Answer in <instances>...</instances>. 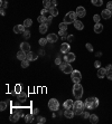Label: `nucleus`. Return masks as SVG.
<instances>
[{
    "label": "nucleus",
    "mask_w": 112,
    "mask_h": 124,
    "mask_svg": "<svg viewBox=\"0 0 112 124\" xmlns=\"http://www.w3.org/2000/svg\"><path fill=\"white\" fill-rule=\"evenodd\" d=\"M20 115H19L18 113H16V112H12V113L9 115V121L10 122H12V123H16V122H18L19 119H20Z\"/></svg>",
    "instance_id": "obj_10"
},
{
    "label": "nucleus",
    "mask_w": 112,
    "mask_h": 124,
    "mask_svg": "<svg viewBox=\"0 0 112 124\" xmlns=\"http://www.w3.org/2000/svg\"><path fill=\"white\" fill-rule=\"evenodd\" d=\"M7 106H8V104H7V102H2L0 103V111H5V109H7Z\"/></svg>",
    "instance_id": "obj_37"
},
{
    "label": "nucleus",
    "mask_w": 112,
    "mask_h": 124,
    "mask_svg": "<svg viewBox=\"0 0 112 124\" xmlns=\"http://www.w3.org/2000/svg\"><path fill=\"white\" fill-rule=\"evenodd\" d=\"M76 59V56H75L74 53H67V54L64 55V62H66V63H73Z\"/></svg>",
    "instance_id": "obj_7"
},
{
    "label": "nucleus",
    "mask_w": 112,
    "mask_h": 124,
    "mask_svg": "<svg viewBox=\"0 0 112 124\" xmlns=\"http://www.w3.org/2000/svg\"><path fill=\"white\" fill-rule=\"evenodd\" d=\"M74 27H75V29H77V30H83V28H84V25H83V22L82 21H80V20H75L74 21Z\"/></svg>",
    "instance_id": "obj_22"
},
{
    "label": "nucleus",
    "mask_w": 112,
    "mask_h": 124,
    "mask_svg": "<svg viewBox=\"0 0 112 124\" xmlns=\"http://www.w3.org/2000/svg\"><path fill=\"white\" fill-rule=\"evenodd\" d=\"M64 115H65L66 119H73L75 113H74V111H73V109H67L64 111Z\"/></svg>",
    "instance_id": "obj_14"
},
{
    "label": "nucleus",
    "mask_w": 112,
    "mask_h": 124,
    "mask_svg": "<svg viewBox=\"0 0 112 124\" xmlns=\"http://www.w3.org/2000/svg\"><path fill=\"white\" fill-rule=\"evenodd\" d=\"M84 106L87 109H97V106H99V99H97V97H89V99H86L85 102H84Z\"/></svg>",
    "instance_id": "obj_1"
},
{
    "label": "nucleus",
    "mask_w": 112,
    "mask_h": 124,
    "mask_svg": "<svg viewBox=\"0 0 112 124\" xmlns=\"http://www.w3.org/2000/svg\"><path fill=\"white\" fill-rule=\"evenodd\" d=\"M91 2L93 6H97V7H101L103 5V0H91Z\"/></svg>",
    "instance_id": "obj_30"
},
{
    "label": "nucleus",
    "mask_w": 112,
    "mask_h": 124,
    "mask_svg": "<svg viewBox=\"0 0 112 124\" xmlns=\"http://www.w3.org/2000/svg\"><path fill=\"white\" fill-rule=\"evenodd\" d=\"M101 17H102L103 19H110L112 17L111 10H109V9H104V10H102V12H101Z\"/></svg>",
    "instance_id": "obj_11"
},
{
    "label": "nucleus",
    "mask_w": 112,
    "mask_h": 124,
    "mask_svg": "<svg viewBox=\"0 0 112 124\" xmlns=\"http://www.w3.org/2000/svg\"><path fill=\"white\" fill-rule=\"evenodd\" d=\"M67 40H68V41H72V40H73V35H68V37H67Z\"/></svg>",
    "instance_id": "obj_56"
},
{
    "label": "nucleus",
    "mask_w": 112,
    "mask_h": 124,
    "mask_svg": "<svg viewBox=\"0 0 112 124\" xmlns=\"http://www.w3.org/2000/svg\"><path fill=\"white\" fill-rule=\"evenodd\" d=\"M105 70H107V73L108 72H111L112 70V65H108L107 67H105Z\"/></svg>",
    "instance_id": "obj_51"
},
{
    "label": "nucleus",
    "mask_w": 112,
    "mask_h": 124,
    "mask_svg": "<svg viewBox=\"0 0 112 124\" xmlns=\"http://www.w3.org/2000/svg\"><path fill=\"white\" fill-rule=\"evenodd\" d=\"M46 18H47L46 16H43V15H41V16H39V17H38V18H37V21L39 22V24H43V22H45V20H46Z\"/></svg>",
    "instance_id": "obj_38"
},
{
    "label": "nucleus",
    "mask_w": 112,
    "mask_h": 124,
    "mask_svg": "<svg viewBox=\"0 0 112 124\" xmlns=\"http://www.w3.org/2000/svg\"><path fill=\"white\" fill-rule=\"evenodd\" d=\"M5 1H7V0H5Z\"/></svg>",
    "instance_id": "obj_58"
},
{
    "label": "nucleus",
    "mask_w": 112,
    "mask_h": 124,
    "mask_svg": "<svg viewBox=\"0 0 112 124\" xmlns=\"http://www.w3.org/2000/svg\"><path fill=\"white\" fill-rule=\"evenodd\" d=\"M25 28H26V27L24 25H16L15 27H14V33L15 34H22L26 30Z\"/></svg>",
    "instance_id": "obj_12"
},
{
    "label": "nucleus",
    "mask_w": 112,
    "mask_h": 124,
    "mask_svg": "<svg viewBox=\"0 0 112 124\" xmlns=\"http://www.w3.org/2000/svg\"><path fill=\"white\" fill-rule=\"evenodd\" d=\"M38 58V54L36 53H33V51L30 50L27 53V59L29 60V62H33V60H36Z\"/></svg>",
    "instance_id": "obj_13"
},
{
    "label": "nucleus",
    "mask_w": 112,
    "mask_h": 124,
    "mask_svg": "<svg viewBox=\"0 0 112 124\" xmlns=\"http://www.w3.org/2000/svg\"><path fill=\"white\" fill-rule=\"evenodd\" d=\"M48 107L51 111L56 112V111H58V109H60V102L56 99H51L48 102Z\"/></svg>",
    "instance_id": "obj_5"
},
{
    "label": "nucleus",
    "mask_w": 112,
    "mask_h": 124,
    "mask_svg": "<svg viewBox=\"0 0 112 124\" xmlns=\"http://www.w3.org/2000/svg\"><path fill=\"white\" fill-rule=\"evenodd\" d=\"M97 77L99 78H104L107 76V70H105V67H100V68H97Z\"/></svg>",
    "instance_id": "obj_16"
},
{
    "label": "nucleus",
    "mask_w": 112,
    "mask_h": 124,
    "mask_svg": "<svg viewBox=\"0 0 112 124\" xmlns=\"http://www.w3.org/2000/svg\"><path fill=\"white\" fill-rule=\"evenodd\" d=\"M107 78H108L109 80H112V70H111V72H108V73H107Z\"/></svg>",
    "instance_id": "obj_49"
},
{
    "label": "nucleus",
    "mask_w": 112,
    "mask_h": 124,
    "mask_svg": "<svg viewBox=\"0 0 112 124\" xmlns=\"http://www.w3.org/2000/svg\"><path fill=\"white\" fill-rule=\"evenodd\" d=\"M73 106H74V101H72V99H66V101L63 103V107L65 109H73Z\"/></svg>",
    "instance_id": "obj_17"
},
{
    "label": "nucleus",
    "mask_w": 112,
    "mask_h": 124,
    "mask_svg": "<svg viewBox=\"0 0 112 124\" xmlns=\"http://www.w3.org/2000/svg\"><path fill=\"white\" fill-rule=\"evenodd\" d=\"M20 50L25 51V53L30 51V45L28 44V43H21V44H20Z\"/></svg>",
    "instance_id": "obj_20"
},
{
    "label": "nucleus",
    "mask_w": 112,
    "mask_h": 124,
    "mask_svg": "<svg viewBox=\"0 0 112 124\" xmlns=\"http://www.w3.org/2000/svg\"><path fill=\"white\" fill-rule=\"evenodd\" d=\"M55 64L56 65H58V66L62 64V59H61V57H57V58L55 59Z\"/></svg>",
    "instance_id": "obj_48"
},
{
    "label": "nucleus",
    "mask_w": 112,
    "mask_h": 124,
    "mask_svg": "<svg viewBox=\"0 0 112 124\" xmlns=\"http://www.w3.org/2000/svg\"><path fill=\"white\" fill-rule=\"evenodd\" d=\"M25 117V121H26L27 123H31L34 121V114L31 113V114H27L26 116H24Z\"/></svg>",
    "instance_id": "obj_27"
},
{
    "label": "nucleus",
    "mask_w": 112,
    "mask_h": 124,
    "mask_svg": "<svg viewBox=\"0 0 112 124\" xmlns=\"http://www.w3.org/2000/svg\"><path fill=\"white\" fill-rule=\"evenodd\" d=\"M56 5H57V1L56 0H52V7H56Z\"/></svg>",
    "instance_id": "obj_54"
},
{
    "label": "nucleus",
    "mask_w": 112,
    "mask_h": 124,
    "mask_svg": "<svg viewBox=\"0 0 112 124\" xmlns=\"http://www.w3.org/2000/svg\"><path fill=\"white\" fill-rule=\"evenodd\" d=\"M107 9L112 11V1H109L108 4H107Z\"/></svg>",
    "instance_id": "obj_50"
},
{
    "label": "nucleus",
    "mask_w": 112,
    "mask_h": 124,
    "mask_svg": "<svg viewBox=\"0 0 112 124\" xmlns=\"http://www.w3.org/2000/svg\"><path fill=\"white\" fill-rule=\"evenodd\" d=\"M47 14H49V11H48V9H41V15H43V16H46Z\"/></svg>",
    "instance_id": "obj_44"
},
{
    "label": "nucleus",
    "mask_w": 112,
    "mask_h": 124,
    "mask_svg": "<svg viewBox=\"0 0 112 124\" xmlns=\"http://www.w3.org/2000/svg\"><path fill=\"white\" fill-rule=\"evenodd\" d=\"M19 99H27V94H25L24 92H20V93H19Z\"/></svg>",
    "instance_id": "obj_43"
},
{
    "label": "nucleus",
    "mask_w": 112,
    "mask_h": 124,
    "mask_svg": "<svg viewBox=\"0 0 112 124\" xmlns=\"http://www.w3.org/2000/svg\"><path fill=\"white\" fill-rule=\"evenodd\" d=\"M103 31V25L101 22H97L94 25V33L95 34H101Z\"/></svg>",
    "instance_id": "obj_18"
},
{
    "label": "nucleus",
    "mask_w": 112,
    "mask_h": 124,
    "mask_svg": "<svg viewBox=\"0 0 112 124\" xmlns=\"http://www.w3.org/2000/svg\"><path fill=\"white\" fill-rule=\"evenodd\" d=\"M38 55H41V56H44V55H45V51L43 50V49H41V50L38 51Z\"/></svg>",
    "instance_id": "obj_55"
},
{
    "label": "nucleus",
    "mask_w": 112,
    "mask_h": 124,
    "mask_svg": "<svg viewBox=\"0 0 112 124\" xmlns=\"http://www.w3.org/2000/svg\"><path fill=\"white\" fill-rule=\"evenodd\" d=\"M73 95H74L75 99H80L83 96V86L80 83H74V86H73Z\"/></svg>",
    "instance_id": "obj_2"
},
{
    "label": "nucleus",
    "mask_w": 112,
    "mask_h": 124,
    "mask_svg": "<svg viewBox=\"0 0 112 124\" xmlns=\"http://www.w3.org/2000/svg\"><path fill=\"white\" fill-rule=\"evenodd\" d=\"M90 122L92 124H97L99 122V117L97 116V114H91L90 115Z\"/></svg>",
    "instance_id": "obj_25"
},
{
    "label": "nucleus",
    "mask_w": 112,
    "mask_h": 124,
    "mask_svg": "<svg viewBox=\"0 0 112 124\" xmlns=\"http://www.w3.org/2000/svg\"><path fill=\"white\" fill-rule=\"evenodd\" d=\"M101 18H102V17H100L99 15H94L93 16V20H94V22H95V24H97V22H100Z\"/></svg>",
    "instance_id": "obj_41"
},
{
    "label": "nucleus",
    "mask_w": 112,
    "mask_h": 124,
    "mask_svg": "<svg viewBox=\"0 0 112 124\" xmlns=\"http://www.w3.org/2000/svg\"><path fill=\"white\" fill-rule=\"evenodd\" d=\"M47 29H48V25H46V24H41L39 25V33L41 34H45L46 31H47Z\"/></svg>",
    "instance_id": "obj_23"
},
{
    "label": "nucleus",
    "mask_w": 112,
    "mask_h": 124,
    "mask_svg": "<svg viewBox=\"0 0 112 124\" xmlns=\"http://www.w3.org/2000/svg\"><path fill=\"white\" fill-rule=\"evenodd\" d=\"M38 43H39V45H41V46H45V45L48 43V40H47V38H41Z\"/></svg>",
    "instance_id": "obj_35"
},
{
    "label": "nucleus",
    "mask_w": 112,
    "mask_h": 124,
    "mask_svg": "<svg viewBox=\"0 0 112 124\" xmlns=\"http://www.w3.org/2000/svg\"><path fill=\"white\" fill-rule=\"evenodd\" d=\"M76 15H77L78 18H83V17H85L86 15V10H85V8L82 7V6H78L77 8H76Z\"/></svg>",
    "instance_id": "obj_8"
},
{
    "label": "nucleus",
    "mask_w": 112,
    "mask_h": 124,
    "mask_svg": "<svg viewBox=\"0 0 112 124\" xmlns=\"http://www.w3.org/2000/svg\"><path fill=\"white\" fill-rule=\"evenodd\" d=\"M17 58H18L20 62L27 59V53H25V51H22V50H19L18 53H17Z\"/></svg>",
    "instance_id": "obj_19"
},
{
    "label": "nucleus",
    "mask_w": 112,
    "mask_h": 124,
    "mask_svg": "<svg viewBox=\"0 0 112 124\" xmlns=\"http://www.w3.org/2000/svg\"><path fill=\"white\" fill-rule=\"evenodd\" d=\"M22 25L25 26L26 28H28V27H31V25H33V20L30 18H27V19H25V21H24V24Z\"/></svg>",
    "instance_id": "obj_28"
},
{
    "label": "nucleus",
    "mask_w": 112,
    "mask_h": 124,
    "mask_svg": "<svg viewBox=\"0 0 112 124\" xmlns=\"http://www.w3.org/2000/svg\"><path fill=\"white\" fill-rule=\"evenodd\" d=\"M73 109H85V106H84V103H83L81 99H76L74 102Z\"/></svg>",
    "instance_id": "obj_21"
},
{
    "label": "nucleus",
    "mask_w": 112,
    "mask_h": 124,
    "mask_svg": "<svg viewBox=\"0 0 112 124\" xmlns=\"http://www.w3.org/2000/svg\"><path fill=\"white\" fill-rule=\"evenodd\" d=\"M20 88H21V86H20V85H16V87H15V92L17 93V94H19V93L21 92V89H20Z\"/></svg>",
    "instance_id": "obj_46"
},
{
    "label": "nucleus",
    "mask_w": 112,
    "mask_h": 124,
    "mask_svg": "<svg viewBox=\"0 0 112 124\" xmlns=\"http://www.w3.org/2000/svg\"><path fill=\"white\" fill-rule=\"evenodd\" d=\"M94 67H95V68H100L101 67V62L100 60H95V62H94Z\"/></svg>",
    "instance_id": "obj_45"
},
{
    "label": "nucleus",
    "mask_w": 112,
    "mask_h": 124,
    "mask_svg": "<svg viewBox=\"0 0 112 124\" xmlns=\"http://www.w3.org/2000/svg\"><path fill=\"white\" fill-rule=\"evenodd\" d=\"M37 123H39V124L46 123V119L44 116H37Z\"/></svg>",
    "instance_id": "obj_34"
},
{
    "label": "nucleus",
    "mask_w": 112,
    "mask_h": 124,
    "mask_svg": "<svg viewBox=\"0 0 112 124\" xmlns=\"http://www.w3.org/2000/svg\"><path fill=\"white\" fill-rule=\"evenodd\" d=\"M85 47H86V49H87L89 51H91V53H92V51L94 50V49H93V46H92V45L90 44V43H87V44L85 45Z\"/></svg>",
    "instance_id": "obj_42"
},
{
    "label": "nucleus",
    "mask_w": 112,
    "mask_h": 124,
    "mask_svg": "<svg viewBox=\"0 0 112 124\" xmlns=\"http://www.w3.org/2000/svg\"><path fill=\"white\" fill-rule=\"evenodd\" d=\"M0 7H1V9H7L8 8V1L1 0V1H0Z\"/></svg>",
    "instance_id": "obj_31"
},
{
    "label": "nucleus",
    "mask_w": 112,
    "mask_h": 124,
    "mask_svg": "<svg viewBox=\"0 0 112 124\" xmlns=\"http://www.w3.org/2000/svg\"><path fill=\"white\" fill-rule=\"evenodd\" d=\"M57 35H58V36H61V38H62V39H64V40L67 39V37H68V35H67V33L65 31V30H60Z\"/></svg>",
    "instance_id": "obj_26"
},
{
    "label": "nucleus",
    "mask_w": 112,
    "mask_h": 124,
    "mask_svg": "<svg viewBox=\"0 0 112 124\" xmlns=\"http://www.w3.org/2000/svg\"><path fill=\"white\" fill-rule=\"evenodd\" d=\"M97 56V57H100V56H102V53H101V51H97V54H95Z\"/></svg>",
    "instance_id": "obj_57"
},
{
    "label": "nucleus",
    "mask_w": 112,
    "mask_h": 124,
    "mask_svg": "<svg viewBox=\"0 0 112 124\" xmlns=\"http://www.w3.org/2000/svg\"><path fill=\"white\" fill-rule=\"evenodd\" d=\"M43 5L46 9H49L52 7V0H43Z\"/></svg>",
    "instance_id": "obj_29"
},
{
    "label": "nucleus",
    "mask_w": 112,
    "mask_h": 124,
    "mask_svg": "<svg viewBox=\"0 0 112 124\" xmlns=\"http://www.w3.org/2000/svg\"><path fill=\"white\" fill-rule=\"evenodd\" d=\"M82 115H83V117H84V119H90V115H91V114H90L89 112H84V111H83Z\"/></svg>",
    "instance_id": "obj_47"
},
{
    "label": "nucleus",
    "mask_w": 112,
    "mask_h": 124,
    "mask_svg": "<svg viewBox=\"0 0 112 124\" xmlns=\"http://www.w3.org/2000/svg\"><path fill=\"white\" fill-rule=\"evenodd\" d=\"M52 19H53V16H51L49 15L48 17H47V18H46V20H45V22L44 24H46V25H51V24H52Z\"/></svg>",
    "instance_id": "obj_40"
},
{
    "label": "nucleus",
    "mask_w": 112,
    "mask_h": 124,
    "mask_svg": "<svg viewBox=\"0 0 112 124\" xmlns=\"http://www.w3.org/2000/svg\"><path fill=\"white\" fill-rule=\"evenodd\" d=\"M30 35H31V34H30L29 30H25V31L22 33V36L25 37L26 39H29V38H30Z\"/></svg>",
    "instance_id": "obj_39"
},
{
    "label": "nucleus",
    "mask_w": 112,
    "mask_h": 124,
    "mask_svg": "<svg viewBox=\"0 0 112 124\" xmlns=\"http://www.w3.org/2000/svg\"><path fill=\"white\" fill-rule=\"evenodd\" d=\"M77 18V15H76V12L74 11H70V12H67L65 17H64V22H66L67 25H70V24H74V21L76 20Z\"/></svg>",
    "instance_id": "obj_3"
},
{
    "label": "nucleus",
    "mask_w": 112,
    "mask_h": 124,
    "mask_svg": "<svg viewBox=\"0 0 112 124\" xmlns=\"http://www.w3.org/2000/svg\"><path fill=\"white\" fill-rule=\"evenodd\" d=\"M60 68H61V70H62L64 74H71L72 72L74 70L73 68H72L71 64H70V63H66V62L62 63V64L60 65Z\"/></svg>",
    "instance_id": "obj_4"
},
{
    "label": "nucleus",
    "mask_w": 112,
    "mask_h": 124,
    "mask_svg": "<svg viewBox=\"0 0 112 124\" xmlns=\"http://www.w3.org/2000/svg\"><path fill=\"white\" fill-rule=\"evenodd\" d=\"M29 66V60L28 59H25V60H22L21 62V67L22 68H27Z\"/></svg>",
    "instance_id": "obj_36"
},
{
    "label": "nucleus",
    "mask_w": 112,
    "mask_h": 124,
    "mask_svg": "<svg viewBox=\"0 0 112 124\" xmlns=\"http://www.w3.org/2000/svg\"><path fill=\"white\" fill-rule=\"evenodd\" d=\"M0 14H1V16H6V9H1Z\"/></svg>",
    "instance_id": "obj_53"
},
{
    "label": "nucleus",
    "mask_w": 112,
    "mask_h": 124,
    "mask_svg": "<svg viewBox=\"0 0 112 124\" xmlns=\"http://www.w3.org/2000/svg\"><path fill=\"white\" fill-rule=\"evenodd\" d=\"M73 111H74L75 115H82L84 109H73Z\"/></svg>",
    "instance_id": "obj_33"
},
{
    "label": "nucleus",
    "mask_w": 112,
    "mask_h": 124,
    "mask_svg": "<svg viewBox=\"0 0 112 124\" xmlns=\"http://www.w3.org/2000/svg\"><path fill=\"white\" fill-rule=\"evenodd\" d=\"M111 12H112V11H111Z\"/></svg>",
    "instance_id": "obj_59"
},
{
    "label": "nucleus",
    "mask_w": 112,
    "mask_h": 124,
    "mask_svg": "<svg viewBox=\"0 0 112 124\" xmlns=\"http://www.w3.org/2000/svg\"><path fill=\"white\" fill-rule=\"evenodd\" d=\"M31 113H33L34 115H37V114L39 113V109H33V112H31Z\"/></svg>",
    "instance_id": "obj_52"
},
{
    "label": "nucleus",
    "mask_w": 112,
    "mask_h": 124,
    "mask_svg": "<svg viewBox=\"0 0 112 124\" xmlns=\"http://www.w3.org/2000/svg\"><path fill=\"white\" fill-rule=\"evenodd\" d=\"M46 38L48 40V43H56L58 40V35L57 34H49Z\"/></svg>",
    "instance_id": "obj_15"
},
{
    "label": "nucleus",
    "mask_w": 112,
    "mask_h": 124,
    "mask_svg": "<svg viewBox=\"0 0 112 124\" xmlns=\"http://www.w3.org/2000/svg\"><path fill=\"white\" fill-rule=\"evenodd\" d=\"M67 26H68V25H67V24H66V22H61V24H60V30H65V31H66V30H67Z\"/></svg>",
    "instance_id": "obj_32"
},
{
    "label": "nucleus",
    "mask_w": 112,
    "mask_h": 124,
    "mask_svg": "<svg viewBox=\"0 0 112 124\" xmlns=\"http://www.w3.org/2000/svg\"><path fill=\"white\" fill-rule=\"evenodd\" d=\"M71 50V45L68 44V43H63V44L61 45V53L62 54H67V53H70Z\"/></svg>",
    "instance_id": "obj_9"
},
{
    "label": "nucleus",
    "mask_w": 112,
    "mask_h": 124,
    "mask_svg": "<svg viewBox=\"0 0 112 124\" xmlns=\"http://www.w3.org/2000/svg\"><path fill=\"white\" fill-rule=\"evenodd\" d=\"M71 79L73 83H80L82 79V74L78 70H73L71 73Z\"/></svg>",
    "instance_id": "obj_6"
},
{
    "label": "nucleus",
    "mask_w": 112,
    "mask_h": 124,
    "mask_svg": "<svg viewBox=\"0 0 112 124\" xmlns=\"http://www.w3.org/2000/svg\"><path fill=\"white\" fill-rule=\"evenodd\" d=\"M48 11H49V15L53 16V17H56V16L58 15V10L56 9V7H51L48 9Z\"/></svg>",
    "instance_id": "obj_24"
}]
</instances>
